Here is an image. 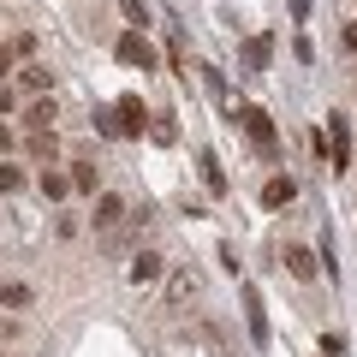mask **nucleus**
I'll return each mask as SVG.
<instances>
[{
  "label": "nucleus",
  "mask_w": 357,
  "mask_h": 357,
  "mask_svg": "<svg viewBox=\"0 0 357 357\" xmlns=\"http://www.w3.org/2000/svg\"><path fill=\"white\" fill-rule=\"evenodd\" d=\"M119 60H126V66H143V72H149V66H155L149 36H137V30H131V36H119Z\"/></svg>",
  "instance_id": "nucleus-1"
},
{
  "label": "nucleus",
  "mask_w": 357,
  "mask_h": 357,
  "mask_svg": "<svg viewBox=\"0 0 357 357\" xmlns=\"http://www.w3.org/2000/svg\"><path fill=\"white\" fill-rule=\"evenodd\" d=\"M119 126H126V137H131V131H143V102H137V96L119 102Z\"/></svg>",
  "instance_id": "nucleus-6"
},
{
  "label": "nucleus",
  "mask_w": 357,
  "mask_h": 357,
  "mask_svg": "<svg viewBox=\"0 0 357 357\" xmlns=\"http://www.w3.org/2000/svg\"><path fill=\"white\" fill-rule=\"evenodd\" d=\"M149 280H161V256H155V250H143L137 262H131V286H149Z\"/></svg>",
  "instance_id": "nucleus-3"
},
{
  "label": "nucleus",
  "mask_w": 357,
  "mask_h": 357,
  "mask_svg": "<svg viewBox=\"0 0 357 357\" xmlns=\"http://www.w3.org/2000/svg\"><path fill=\"white\" fill-rule=\"evenodd\" d=\"M203 178H208V191H227V173L215 167V155H203Z\"/></svg>",
  "instance_id": "nucleus-10"
},
{
  "label": "nucleus",
  "mask_w": 357,
  "mask_h": 357,
  "mask_svg": "<svg viewBox=\"0 0 357 357\" xmlns=\"http://www.w3.org/2000/svg\"><path fill=\"white\" fill-rule=\"evenodd\" d=\"M244 310H250V333H256V340H268V321H262V298H256V286H244Z\"/></svg>",
  "instance_id": "nucleus-5"
},
{
  "label": "nucleus",
  "mask_w": 357,
  "mask_h": 357,
  "mask_svg": "<svg viewBox=\"0 0 357 357\" xmlns=\"http://www.w3.org/2000/svg\"><path fill=\"white\" fill-rule=\"evenodd\" d=\"M42 191H48V197H66V191H72V178H60V173H42Z\"/></svg>",
  "instance_id": "nucleus-11"
},
{
  "label": "nucleus",
  "mask_w": 357,
  "mask_h": 357,
  "mask_svg": "<svg viewBox=\"0 0 357 357\" xmlns=\"http://www.w3.org/2000/svg\"><path fill=\"white\" fill-rule=\"evenodd\" d=\"M6 107H13V89H6V84H0V114H6Z\"/></svg>",
  "instance_id": "nucleus-14"
},
{
  "label": "nucleus",
  "mask_w": 357,
  "mask_h": 357,
  "mask_svg": "<svg viewBox=\"0 0 357 357\" xmlns=\"http://www.w3.org/2000/svg\"><path fill=\"white\" fill-rule=\"evenodd\" d=\"M6 66H13V54H6V48H0V72H6Z\"/></svg>",
  "instance_id": "nucleus-15"
},
{
  "label": "nucleus",
  "mask_w": 357,
  "mask_h": 357,
  "mask_svg": "<svg viewBox=\"0 0 357 357\" xmlns=\"http://www.w3.org/2000/svg\"><path fill=\"white\" fill-rule=\"evenodd\" d=\"M286 262H292L298 280H316V256H310V250H286Z\"/></svg>",
  "instance_id": "nucleus-8"
},
{
  "label": "nucleus",
  "mask_w": 357,
  "mask_h": 357,
  "mask_svg": "<svg viewBox=\"0 0 357 357\" xmlns=\"http://www.w3.org/2000/svg\"><path fill=\"white\" fill-rule=\"evenodd\" d=\"M292 197H298V185H292V178H268V185H262V203H268V208L292 203Z\"/></svg>",
  "instance_id": "nucleus-4"
},
{
  "label": "nucleus",
  "mask_w": 357,
  "mask_h": 357,
  "mask_svg": "<svg viewBox=\"0 0 357 357\" xmlns=\"http://www.w3.org/2000/svg\"><path fill=\"white\" fill-rule=\"evenodd\" d=\"M119 215H126L119 197H102V203H96V227H119Z\"/></svg>",
  "instance_id": "nucleus-7"
},
{
  "label": "nucleus",
  "mask_w": 357,
  "mask_h": 357,
  "mask_svg": "<svg viewBox=\"0 0 357 357\" xmlns=\"http://www.w3.org/2000/svg\"><path fill=\"white\" fill-rule=\"evenodd\" d=\"M321 351H328V357H345V333H321Z\"/></svg>",
  "instance_id": "nucleus-13"
},
{
  "label": "nucleus",
  "mask_w": 357,
  "mask_h": 357,
  "mask_svg": "<svg viewBox=\"0 0 357 357\" xmlns=\"http://www.w3.org/2000/svg\"><path fill=\"white\" fill-rule=\"evenodd\" d=\"M119 13H126L131 24H149V13H143V0H119Z\"/></svg>",
  "instance_id": "nucleus-12"
},
{
  "label": "nucleus",
  "mask_w": 357,
  "mask_h": 357,
  "mask_svg": "<svg viewBox=\"0 0 357 357\" xmlns=\"http://www.w3.org/2000/svg\"><path fill=\"white\" fill-rule=\"evenodd\" d=\"M238 119H244V131L256 137V149H274V126H268L262 107H238Z\"/></svg>",
  "instance_id": "nucleus-2"
},
{
  "label": "nucleus",
  "mask_w": 357,
  "mask_h": 357,
  "mask_svg": "<svg viewBox=\"0 0 357 357\" xmlns=\"http://www.w3.org/2000/svg\"><path fill=\"white\" fill-rule=\"evenodd\" d=\"M244 60H250V72H262V66H268V36H250V42H244Z\"/></svg>",
  "instance_id": "nucleus-9"
}]
</instances>
